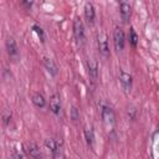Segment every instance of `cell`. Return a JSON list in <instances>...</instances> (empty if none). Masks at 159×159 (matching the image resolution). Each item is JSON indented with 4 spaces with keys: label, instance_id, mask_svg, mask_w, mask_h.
I'll return each instance as SVG.
<instances>
[{
    "label": "cell",
    "instance_id": "obj_1",
    "mask_svg": "<svg viewBox=\"0 0 159 159\" xmlns=\"http://www.w3.org/2000/svg\"><path fill=\"white\" fill-rule=\"evenodd\" d=\"M97 45H98L99 53L104 58H107L109 56V46H108V37L104 31H99L97 34Z\"/></svg>",
    "mask_w": 159,
    "mask_h": 159
},
{
    "label": "cell",
    "instance_id": "obj_2",
    "mask_svg": "<svg viewBox=\"0 0 159 159\" xmlns=\"http://www.w3.org/2000/svg\"><path fill=\"white\" fill-rule=\"evenodd\" d=\"M101 116H102V119H103V123L107 128H112L114 125V112L112 109V107L107 106V104H103L102 106V109H101Z\"/></svg>",
    "mask_w": 159,
    "mask_h": 159
},
{
    "label": "cell",
    "instance_id": "obj_3",
    "mask_svg": "<svg viewBox=\"0 0 159 159\" xmlns=\"http://www.w3.org/2000/svg\"><path fill=\"white\" fill-rule=\"evenodd\" d=\"M73 34H75V37L76 40L80 42V43H83L84 42V39H86V35H84V26H83V22L80 17H76L73 20Z\"/></svg>",
    "mask_w": 159,
    "mask_h": 159
},
{
    "label": "cell",
    "instance_id": "obj_4",
    "mask_svg": "<svg viewBox=\"0 0 159 159\" xmlns=\"http://www.w3.org/2000/svg\"><path fill=\"white\" fill-rule=\"evenodd\" d=\"M124 32L120 27H116L114 31H113V43H114V48L117 52H120L123 51L124 48Z\"/></svg>",
    "mask_w": 159,
    "mask_h": 159
},
{
    "label": "cell",
    "instance_id": "obj_5",
    "mask_svg": "<svg viewBox=\"0 0 159 159\" xmlns=\"http://www.w3.org/2000/svg\"><path fill=\"white\" fill-rule=\"evenodd\" d=\"M87 68H88V75H89L91 81L93 83H96L98 80V63H97V61L92 57H88L87 58Z\"/></svg>",
    "mask_w": 159,
    "mask_h": 159
},
{
    "label": "cell",
    "instance_id": "obj_6",
    "mask_svg": "<svg viewBox=\"0 0 159 159\" xmlns=\"http://www.w3.org/2000/svg\"><path fill=\"white\" fill-rule=\"evenodd\" d=\"M119 82H120L122 89H123L125 93H129V92L132 91L133 80H132V76H130L129 73H127L125 71H120V75H119Z\"/></svg>",
    "mask_w": 159,
    "mask_h": 159
},
{
    "label": "cell",
    "instance_id": "obj_7",
    "mask_svg": "<svg viewBox=\"0 0 159 159\" xmlns=\"http://www.w3.org/2000/svg\"><path fill=\"white\" fill-rule=\"evenodd\" d=\"M6 51H7L9 56H10V58H12L14 61H16V60L19 58V56H20V53H19V47H17V45H16V41H15L12 37H9V39L6 40Z\"/></svg>",
    "mask_w": 159,
    "mask_h": 159
},
{
    "label": "cell",
    "instance_id": "obj_8",
    "mask_svg": "<svg viewBox=\"0 0 159 159\" xmlns=\"http://www.w3.org/2000/svg\"><path fill=\"white\" fill-rule=\"evenodd\" d=\"M26 152H27V154H29L32 159H41V157H42L40 147H39L36 143H34V142H31V143H29V144L26 145Z\"/></svg>",
    "mask_w": 159,
    "mask_h": 159
},
{
    "label": "cell",
    "instance_id": "obj_9",
    "mask_svg": "<svg viewBox=\"0 0 159 159\" xmlns=\"http://www.w3.org/2000/svg\"><path fill=\"white\" fill-rule=\"evenodd\" d=\"M50 109L55 114H60L61 112V99L57 93H53L50 97Z\"/></svg>",
    "mask_w": 159,
    "mask_h": 159
},
{
    "label": "cell",
    "instance_id": "obj_10",
    "mask_svg": "<svg viewBox=\"0 0 159 159\" xmlns=\"http://www.w3.org/2000/svg\"><path fill=\"white\" fill-rule=\"evenodd\" d=\"M130 10H132V7H130V4L129 2L120 1V4H119V12H120V17H122V20L124 22H127L129 20V17H130Z\"/></svg>",
    "mask_w": 159,
    "mask_h": 159
},
{
    "label": "cell",
    "instance_id": "obj_11",
    "mask_svg": "<svg viewBox=\"0 0 159 159\" xmlns=\"http://www.w3.org/2000/svg\"><path fill=\"white\" fill-rule=\"evenodd\" d=\"M84 16L86 20L88 21V24H93L94 22V17H96V10L92 2H86L84 4Z\"/></svg>",
    "mask_w": 159,
    "mask_h": 159
},
{
    "label": "cell",
    "instance_id": "obj_12",
    "mask_svg": "<svg viewBox=\"0 0 159 159\" xmlns=\"http://www.w3.org/2000/svg\"><path fill=\"white\" fill-rule=\"evenodd\" d=\"M43 66H45L46 71H47L51 76H56V75H57L58 70H57V66H56V63L53 62L52 58H50V57H43Z\"/></svg>",
    "mask_w": 159,
    "mask_h": 159
},
{
    "label": "cell",
    "instance_id": "obj_13",
    "mask_svg": "<svg viewBox=\"0 0 159 159\" xmlns=\"http://www.w3.org/2000/svg\"><path fill=\"white\" fill-rule=\"evenodd\" d=\"M32 102H34V104H35L36 107H39V108H43L45 104H46L45 97H43L41 93H39V92L32 96Z\"/></svg>",
    "mask_w": 159,
    "mask_h": 159
},
{
    "label": "cell",
    "instance_id": "obj_14",
    "mask_svg": "<svg viewBox=\"0 0 159 159\" xmlns=\"http://www.w3.org/2000/svg\"><path fill=\"white\" fill-rule=\"evenodd\" d=\"M84 138H86V142L89 147H93V143H94V134H93V129L91 127H84Z\"/></svg>",
    "mask_w": 159,
    "mask_h": 159
},
{
    "label": "cell",
    "instance_id": "obj_15",
    "mask_svg": "<svg viewBox=\"0 0 159 159\" xmlns=\"http://www.w3.org/2000/svg\"><path fill=\"white\" fill-rule=\"evenodd\" d=\"M52 157H53V159H66L65 154H63V150H62V147L58 143H57L56 148L52 150Z\"/></svg>",
    "mask_w": 159,
    "mask_h": 159
},
{
    "label": "cell",
    "instance_id": "obj_16",
    "mask_svg": "<svg viewBox=\"0 0 159 159\" xmlns=\"http://www.w3.org/2000/svg\"><path fill=\"white\" fill-rule=\"evenodd\" d=\"M129 42H130V45H132L133 47H137V43H138V35H137V32L134 31L133 27H130V30H129Z\"/></svg>",
    "mask_w": 159,
    "mask_h": 159
},
{
    "label": "cell",
    "instance_id": "obj_17",
    "mask_svg": "<svg viewBox=\"0 0 159 159\" xmlns=\"http://www.w3.org/2000/svg\"><path fill=\"white\" fill-rule=\"evenodd\" d=\"M32 30L37 34V36L40 37V40L43 42V41H45V36H43V31H42V29H41L40 26H37V25H34V26H32Z\"/></svg>",
    "mask_w": 159,
    "mask_h": 159
},
{
    "label": "cell",
    "instance_id": "obj_18",
    "mask_svg": "<svg viewBox=\"0 0 159 159\" xmlns=\"http://www.w3.org/2000/svg\"><path fill=\"white\" fill-rule=\"evenodd\" d=\"M45 145H46V147H47V148H48V149L52 152V150L56 148V145H57V142H55L53 139L48 138V139H46V140H45Z\"/></svg>",
    "mask_w": 159,
    "mask_h": 159
},
{
    "label": "cell",
    "instance_id": "obj_19",
    "mask_svg": "<svg viewBox=\"0 0 159 159\" xmlns=\"http://www.w3.org/2000/svg\"><path fill=\"white\" fill-rule=\"evenodd\" d=\"M71 118H72V120H77V119H80V112H78V109H77V107H72L71 108Z\"/></svg>",
    "mask_w": 159,
    "mask_h": 159
},
{
    "label": "cell",
    "instance_id": "obj_20",
    "mask_svg": "<svg viewBox=\"0 0 159 159\" xmlns=\"http://www.w3.org/2000/svg\"><path fill=\"white\" fill-rule=\"evenodd\" d=\"M10 159H22V157H21V154L16 149H14L12 153H11V155H10Z\"/></svg>",
    "mask_w": 159,
    "mask_h": 159
},
{
    "label": "cell",
    "instance_id": "obj_21",
    "mask_svg": "<svg viewBox=\"0 0 159 159\" xmlns=\"http://www.w3.org/2000/svg\"><path fill=\"white\" fill-rule=\"evenodd\" d=\"M21 5H25V6H27V7H31L32 2H26V1H22V2H21Z\"/></svg>",
    "mask_w": 159,
    "mask_h": 159
}]
</instances>
